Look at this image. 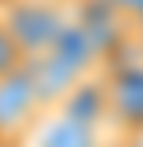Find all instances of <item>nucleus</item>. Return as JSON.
<instances>
[{
	"instance_id": "obj_6",
	"label": "nucleus",
	"mask_w": 143,
	"mask_h": 147,
	"mask_svg": "<svg viewBox=\"0 0 143 147\" xmlns=\"http://www.w3.org/2000/svg\"><path fill=\"white\" fill-rule=\"evenodd\" d=\"M108 4H112L116 12H120L124 20L132 23V27H136V23L143 20V0H108Z\"/></svg>"
},
{
	"instance_id": "obj_4",
	"label": "nucleus",
	"mask_w": 143,
	"mask_h": 147,
	"mask_svg": "<svg viewBox=\"0 0 143 147\" xmlns=\"http://www.w3.org/2000/svg\"><path fill=\"white\" fill-rule=\"evenodd\" d=\"M39 147H105V128H93V124H81V120L66 116V112L50 109L35 136Z\"/></svg>"
},
{
	"instance_id": "obj_3",
	"label": "nucleus",
	"mask_w": 143,
	"mask_h": 147,
	"mask_svg": "<svg viewBox=\"0 0 143 147\" xmlns=\"http://www.w3.org/2000/svg\"><path fill=\"white\" fill-rule=\"evenodd\" d=\"M50 105L35 89L27 66L0 78V147H27L35 143Z\"/></svg>"
},
{
	"instance_id": "obj_2",
	"label": "nucleus",
	"mask_w": 143,
	"mask_h": 147,
	"mask_svg": "<svg viewBox=\"0 0 143 147\" xmlns=\"http://www.w3.org/2000/svg\"><path fill=\"white\" fill-rule=\"evenodd\" d=\"M105 97H108V132L116 136H143V54L128 47L105 62Z\"/></svg>"
},
{
	"instance_id": "obj_5",
	"label": "nucleus",
	"mask_w": 143,
	"mask_h": 147,
	"mask_svg": "<svg viewBox=\"0 0 143 147\" xmlns=\"http://www.w3.org/2000/svg\"><path fill=\"white\" fill-rule=\"evenodd\" d=\"M23 66H27V58H23L19 43L12 39L8 23L0 20V78H4V74H12V70H23Z\"/></svg>"
},
{
	"instance_id": "obj_1",
	"label": "nucleus",
	"mask_w": 143,
	"mask_h": 147,
	"mask_svg": "<svg viewBox=\"0 0 143 147\" xmlns=\"http://www.w3.org/2000/svg\"><path fill=\"white\" fill-rule=\"evenodd\" d=\"M0 20L19 43L23 58H39L70 27L74 0H0Z\"/></svg>"
}]
</instances>
